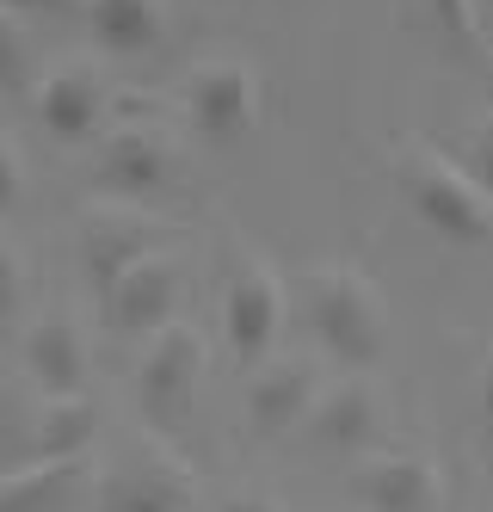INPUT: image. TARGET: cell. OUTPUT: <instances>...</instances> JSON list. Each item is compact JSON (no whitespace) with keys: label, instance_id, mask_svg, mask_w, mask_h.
<instances>
[{"label":"cell","instance_id":"obj_9","mask_svg":"<svg viewBox=\"0 0 493 512\" xmlns=\"http://www.w3.org/2000/svg\"><path fill=\"white\" fill-rule=\"evenodd\" d=\"M192 124L204 142H241L259 124V75L253 62H204L192 75Z\"/></svg>","mask_w":493,"mask_h":512},{"label":"cell","instance_id":"obj_10","mask_svg":"<svg viewBox=\"0 0 493 512\" xmlns=\"http://www.w3.org/2000/svg\"><path fill=\"white\" fill-rule=\"evenodd\" d=\"M173 179V142L155 124H124L99 149V186L118 204H148Z\"/></svg>","mask_w":493,"mask_h":512},{"label":"cell","instance_id":"obj_5","mask_svg":"<svg viewBox=\"0 0 493 512\" xmlns=\"http://www.w3.org/2000/svg\"><path fill=\"white\" fill-rule=\"evenodd\" d=\"M179 229L161 223V216H148V210H130V204H99L81 216V266L93 278V290L105 297L111 284H118L130 266H142L148 253H167Z\"/></svg>","mask_w":493,"mask_h":512},{"label":"cell","instance_id":"obj_15","mask_svg":"<svg viewBox=\"0 0 493 512\" xmlns=\"http://www.w3.org/2000/svg\"><path fill=\"white\" fill-rule=\"evenodd\" d=\"M37 118H44L62 142H87L105 124V81L87 62L56 68V75L44 81V93H37Z\"/></svg>","mask_w":493,"mask_h":512},{"label":"cell","instance_id":"obj_12","mask_svg":"<svg viewBox=\"0 0 493 512\" xmlns=\"http://www.w3.org/2000/svg\"><path fill=\"white\" fill-rule=\"evenodd\" d=\"M315 401H321L315 364L278 358V364H259V377L247 389V420H253L259 438H284V432H296L302 420L315 414Z\"/></svg>","mask_w":493,"mask_h":512},{"label":"cell","instance_id":"obj_20","mask_svg":"<svg viewBox=\"0 0 493 512\" xmlns=\"http://www.w3.org/2000/svg\"><path fill=\"white\" fill-rule=\"evenodd\" d=\"M469 173L481 179V192L493 198V112H481L475 130H469Z\"/></svg>","mask_w":493,"mask_h":512},{"label":"cell","instance_id":"obj_22","mask_svg":"<svg viewBox=\"0 0 493 512\" xmlns=\"http://www.w3.org/2000/svg\"><path fill=\"white\" fill-rule=\"evenodd\" d=\"M19 192H25V167H19V149L7 136H0V216H7L13 204H19Z\"/></svg>","mask_w":493,"mask_h":512},{"label":"cell","instance_id":"obj_24","mask_svg":"<svg viewBox=\"0 0 493 512\" xmlns=\"http://www.w3.org/2000/svg\"><path fill=\"white\" fill-rule=\"evenodd\" d=\"M216 512H284V506H278V500H265V494H229Z\"/></svg>","mask_w":493,"mask_h":512},{"label":"cell","instance_id":"obj_1","mask_svg":"<svg viewBox=\"0 0 493 512\" xmlns=\"http://www.w3.org/2000/svg\"><path fill=\"white\" fill-rule=\"evenodd\" d=\"M302 321L327 358L346 371H370L389 358V303L358 266H309L302 272Z\"/></svg>","mask_w":493,"mask_h":512},{"label":"cell","instance_id":"obj_16","mask_svg":"<svg viewBox=\"0 0 493 512\" xmlns=\"http://www.w3.org/2000/svg\"><path fill=\"white\" fill-rule=\"evenodd\" d=\"M93 438H99V408L87 395H62L31 414L25 457L31 463H74V457H93Z\"/></svg>","mask_w":493,"mask_h":512},{"label":"cell","instance_id":"obj_21","mask_svg":"<svg viewBox=\"0 0 493 512\" xmlns=\"http://www.w3.org/2000/svg\"><path fill=\"white\" fill-rule=\"evenodd\" d=\"M19 297H25V278H19V253H13L7 241H0V321H13Z\"/></svg>","mask_w":493,"mask_h":512},{"label":"cell","instance_id":"obj_8","mask_svg":"<svg viewBox=\"0 0 493 512\" xmlns=\"http://www.w3.org/2000/svg\"><path fill=\"white\" fill-rule=\"evenodd\" d=\"M179 297H185V266L173 253H148L142 266H130L105 290V321L118 334H161L179 315Z\"/></svg>","mask_w":493,"mask_h":512},{"label":"cell","instance_id":"obj_17","mask_svg":"<svg viewBox=\"0 0 493 512\" xmlns=\"http://www.w3.org/2000/svg\"><path fill=\"white\" fill-rule=\"evenodd\" d=\"M87 25L105 56H148L167 31V7L161 0H87Z\"/></svg>","mask_w":493,"mask_h":512},{"label":"cell","instance_id":"obj_11","mask_svg":"<svg viewBox=\"0 0 493 512\" xmlns=\"http://www.w3.org/2000/svg\"><path fill=\"white\" fill-rule=\"evenodd\" d=\"M25 371H31L37 389H44V401L81 395L87 389V371H93V352H87L81 321H74V315L31 321V334H25Z\"/></svg>","mask_w":493,"mask_h":512},{"label":"cell","instance_id":"obj_3","mask_svg":"<svg viewBox=\"0 0 493 512\" xmlns=\"http://www.w3.org/2000/svg\"><path fill=\"white\" fill-rule=\"evenodd\" d=\"M198 383H204V334L198 327H161L148 358L136 364V408L155 438H185L198 414Z\"/></svg>","mask_w":493,"mask_h":512},{"label":"cell","instance_id":"obj_13","mask_svg":"<svg viewBox=\"0 0 493 512\" xmlns=\"http://www.w3.org/2000/svg\"><path fill=\"white\" fill-rule=\"evenodd\" d=\"M302 432L333 457H358V451L376 445V432H383V401H376L370 383L346 377V383L321 389V401H315V414L302 420Z\"/></svg>","mask_w":493,"mask_h":512},{"label":"cell","instance_id":"obj_6","mask_svg":"<svg viewBox=\"0 0 493 512\" xmlns=\"http://www.w3.org/2000/svg\"><path fill=\"white\" fill-rule=\"evenodd\" d=\"M278 327H284V278L259 253H241L229 284H222V334H229V352L259 371L272 358Z\"/></svg>","mask_w":493,"mask_h":512},{"label":"cell","instance_id":"obj_23","mask_svg":"<svg viewBox=\"0 0 493 512\" xmlns=\"http://www.w3.org/2000/svg\"><path fill=\"white\" fill-rule=\"evenodd\" d=\"M481 445L493 451V352L481 364Z\"/></svg>","mask_w":493,"mask_h":512},{"label":"cell","instance_id":"obj_18","mask_svg":"<svg viewBox=\"0 0 493 512\" xmlns=\"http://www.w3.org/2000/svg\"><path fill=\"white\" fill-rule=\"evenodd\" d=\"M31 75V44H25V25L13 13H0V87H25Z\"/></svg>","mask_w":493,"mask_h":512},{"label":"cell","instance_id":"obj_14","mask_svg":"<svg viewBox=\"0 0 493 512\" xmlns=\"http://www.w3.org/2000/svg\"><path fill=\"white\" fill-rule=\"evenodd\" d=\"M93 488V457L74 463H25L0 475V512H74Z\"/></svg>","mask_w":493,"mask_h":512},{"label":"cell","instance_id":"obj_7","mask_svg":"<svg viewBox=\"0 0 493 512\" xmlns=\"http://www.w3.org/2000/svg\"><path fill=\"white\" fill-rule=\"evenodd\" d=\"M352 494L364 512H444L450 506V482L426 451H383L364 457L352 475Z\"/></svg>","mask_w":493,"mask_h":512},{"label":"cell","instance_id":"obj_25","mask_svg":"<svg viewBox=\"0 0 493 512\" xmlns=\"http://www.w3.org/2000/svg\"><path fill=\"white\" fill-rule=\"evenodd\" d=\"M62 7L68 0H0V13H13V19L19 13H62Z\"/></svg>","mask_w":493,"mask_h":512},{"label":"cell","instance_id":"obj_19","mask_svg":"<svg viewBox=\"0 0 493 512\" xmlns=\"http://www.w3.org/2000/svg\"><path fill=\"white\" fill-rule=\"evenodd\" d=\"M426 13L438 31H450L457 44H475V0H426Z\"/></svg>","mask_w":493,"mask_h":512},{"label":"cell","instance_id":"obj_2","mask_svg":"<svg viewBox=\"0 0 493 512\" xmlns=\"http://www.w3.org/2000/svg\"><path fill=\"white\" fill-rule=\"evenodd\" d=\"M395 179H401V198L420 223L457 247H481L493 241V198L481 192V179L469 167H457L444 149L407 136L395 149Z\"/></svg>","mask_w":493,"mask_h":512},{"label":"cell","instance_id":"obj_4","mask_svg":"<svg viewBox=\"0 0 493 512\" xmlns=\"http://www.w3.org/2000/svg\"><path fill=\"white\" fill-rule=\"evenodd\" d=\"M93 494H99V512H204L192 469L161 438H136L124 457H111Z\"/></svg>","mask_w":493,"mask_h":512}]
</instances>
